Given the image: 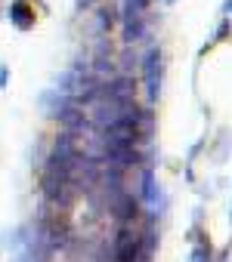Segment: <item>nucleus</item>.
I'll use <instances>...</instances> for the list:
<instances>
[{"instance_id":"1a4fd4ad","label":"nucleus","mask_w":232,"mask_h":262,"mask_svg":"<svg viewBox=\"0 0 232 262\" xmlns=\"http://www.w3.org/2000/svg\"><path fill=\"white\" fill-rule=\"evenodd\" d=\"M78 7L84 10V7H93V0H78Z\"/></svg>"},{"instance_id":"9d476101","label":"nucleus","mask_w":232,"mask_h":262,"mask_svg":"<svg viewBox=\"0 0 232 262\" xmlns=\"http://www.w3.org/2000/svg\"><path fill=\"white\" fill-rule=\"evenodd\" d=\"M229 10H232V0H229Z\"/></svg>"},{"instance_id":"6e6552de","label":"nucleus","mask_w":232,"mask_h":262,"mask_svg":"<svg viewBox=\"0 0 232 262\" xmlns=\"http://www.w3.org/2000/svg\"><path fill=\"white\" fill-rule=\"evenodd\" d=\"M7 77H10V68H7V65H0V90L7 86Z\"/></svg>"},{"instance_id":"7ed1b4c3","label":"nucleus","mask_w":232,"mask_h":262,"mask_svg":"<svg viewBox=\"0 0 232 262\" xmlns=\"http://www.w3.org/2000/svg\"><path fill=\"white\" fill-rule=\"evenodd\" d=\"M140 194H133V191H118V194H111L108 198V213L118 219V225H130L137 216H140Z\"/></svg>"},{"instance_id":"9b49d317","label":"nucleus","mask_w":232,"mask_h":262,"mask_svg":"<svg viewBox=\"0 0 232 262\" xmlns=\"http://www.w3.org/2000/svg\"><path fill=\"white\" fill-rule=\"evenodd\" d=\"M167 4H173V0H167Z\"/></svg>"},{"instance_id":"f257e3e1","label":"nucleus","mask_w":232,"mask_h":262,"mask_svg":"<svg viewBox=\"0 0 232 262\" xmlns=\"http://www.w3.org/2000/svg\"><path fill=\"white\" fill-rule=\"evenodd\" d=\"M143 259V231L133 225H118L111 241V262H140Z\"/></svg>"},{"instance_id":"20e7f679","label":"nucleus","mask_w":232,"mask_h":262,"mask_svg":"<svg viewBox=\"0 0 232 262\" xmlns=\"http://www.w3.org/2000/svg\"><path fill=\"white\" fill-rule=\"evenodd\" d=\"M102 99H108V102H127V99H133V77L130 74H118L114 80H108L102 86Z\"/></svg>"},{"instance_id":"0eeeda50","label":"nucleus","mask_w":232,"mask_h":262,"mask_svg":"<svg viewBox=\"0 0 232 262\" xmlns=\"http://www.w3.org/2000/svg\"><path fill=\"white\" fill-rule=\"evenodd\" d=\"M210 259H214L210 244H198V247L192 250V262H210Z\"/></svg>"},{"instance_id":"f03ea898","label":"nucleus","mask_w":232,"mask_h":262,"mask_svg":"<svg viewBox=\"0 0 232 262\" xmlns=\"http://www.w3.org/2000/svg\"><path fill=\"white\" fill-rule=\"evenodd\" d=\"M143 83H146V102L149 108L158 102V90H161V50L149 47L143 53Z\"/></svg>"},{"instance_id":"39448f33","label":"nucleus","mask_w":232,"mask_h":262,"mask_svg":"<svg viewBox=\"0 0 232 262\" xmlns=\"http://www.w3.org/2000/svg\"><path fill=\"white\" fill-rule=\"evenodd\" d=\"M140 204H143V207H158V182H155V167H152V164L143 167V179H140Z\"/></svg>"},{"instance_id":"423d86ee","label":"nucleus","mask_w":232,"mask_h":262,"mask_svg":"<svg viewBox=\"0 0 232 262\" xmlns=\"http://www.w3.org/2000/svg\"><path fill=\"white\" fill-rule=\"evenodd\" d=\"M7 16H10V22H13L19 31H31V28H34V10L25 4V0H13L10 10H7Z\"/></svg>"}]
</instances>
